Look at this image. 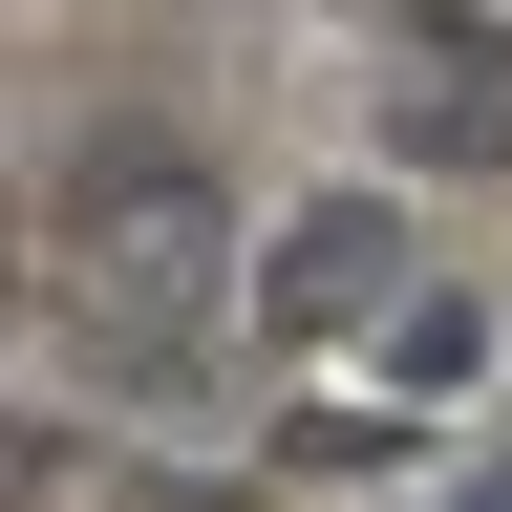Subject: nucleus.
<instances>
[{
	"instance_id": "obj_2",
	"label": "nucleus",
	"mask_w": 512,
	"mask_h": 512,
	"mask_svg": "<svg viewBox=\"0 0 512 512\" xmlns=\"http://www.w3.org/2000/svg\"><path fill=\"white\" fill-rule=\"evenodd\" d=\"M0 512H256L171 448H107V427H0Z\"/></svg>"
},
{
	"instance_id": "obj_1",
	"label": "nucleus",
	"mask_w": 512,
	"mask_h": 512,
	"mask_svg": "<svg viewBox=\"0 0 512 512\" xmlns=\"http://www.w3.org/2000/svg\"><path fill=\"white\" fill-rule=\"evenodd\" d=\"M384 128H406V171L448 192H512V0H342Z\"/></svg>"
}]
</instances>
